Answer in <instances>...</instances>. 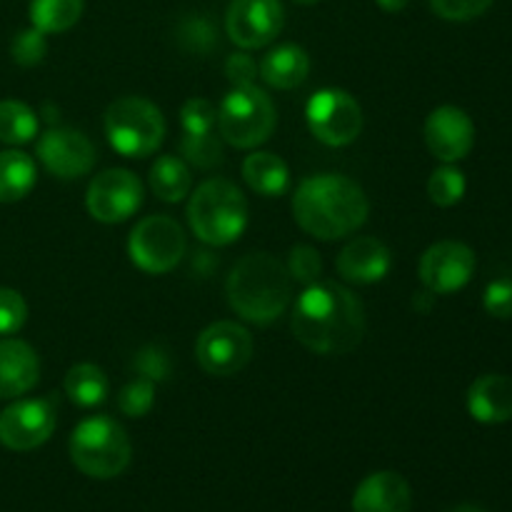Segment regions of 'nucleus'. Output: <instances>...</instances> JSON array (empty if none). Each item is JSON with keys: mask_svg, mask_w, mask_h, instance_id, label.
<instances>
[{"mask_svg": "<svg viewBox=\"0 0 512 512\" xmlns=\"http://www.w3.org/2000/svg\"><path fill=\"white\" fill-rule=\"evenodd\" d=\"M293 333L308 350L345 355L365 335V308L340 283H313L295 303Z\"/></svg>", "mask_w": 512, "mask_h": 512, "instance_id": "obj_1", "label": "nucleus"}, {"mask_svg": "<svg viewBox=\"0 0 512 512\" xmlns=\"http://www.w3.org/2000/svg\"><path fill=\"white\" fill-rule=\"evenodd\" d=\"M368 198L345 175H313L293 195V215L305 233L318 240H338L355 233L368 220Z\"/></svg>", "mask_w": 512, "mask_h": 512, "instance_id": "obj_2", "label": "nucleus"}, {"mask_svg": "<svg viewBox=\"0 0 512 512\" xmlns=\"http://www.w3.org/2000/svg\"><path fill=\"white\" fill-rule=\"evenodd\" d=\"M230 308L248 323H273L288 310L293 278L278 258L268 253H250L238 260L228 285Z\"/></svg>", "mask_w": 512, "mask_h": 512, "instance_id": "obj_3", "label": "nucleus"}, {"mask_svg": "<svg viewBox=\"0 0 512 512\" xmlns=\"http://www.w3.org/2000/svg\"><path fill=\"white\" fill-rule=\"evenodd\" d=\"M188 223L208 245H230L248 225V203L230 180H205L188 203Z\"/></svg>", "mask_w": 512, "mask_h": 512, "instance_id": "obj_4", "label": "nucleus"}, {"mask_svg": "<svg viewBox=\"0 0 512 512\" xmlns=\"http://www.w3.org/2000/svg\"><path fill=\"white\" fill-rule=\"evenodd\" d=\"M133 455L128 433L108 415L83 420L70 435V460L83 475L110 480L123 473Z\"/></svg>", "mask_w": 512, "mask_h": 512, "instance_id": "obj_5", "label": "nucleus"}, {"mask_svg": "<svg viewBox=\"0 0 512 512\" xmlns=\"http://www.w3.org/2000/svg\"><path fill=\"white\" fill-rule=\"evenodd\" d=\"M105 135L125 158H148L165 138V118L150 100L128 95L105 110Z\"/></svg>", "mask_w": 512, "mask_h": 512, "instance_id": "obj_6", "label": "nucleus"}, {"mask_svg": "<svg viewBox=\"0 0 512 512\" xmlns=\"http://www.w3.org/2000/svg\"><path fill=\"white\" fill-rule=\"evenodd\" d=\"M275 105L255 85L235 88L218 108V130L225 143L235 148H255L275 130Z\"/></svg>", "mask_w": 512, "mask_h": 512, "instance_id": "obj_7", "label": "nucleus"}, {"mask_svg": "<svg viewBox=\"0 0 512 512\" xmlns=\"http://www.w3.org/2000/svg\"><path fill=\"white\" fill-rule=\"evenodd\" d=\"M128 255L143 273H170L185 255L183 228L168 215L143 218L130 233Z\"/></svg>", "mask_w": 512, "mask_h": 512, "instance_id": "obj_8", "label": "nucleus"}, {"mask_svg": "<svg viewBox=\"0 0 512 512\" xmlns=\"http://www.w3.org/2000/svg\"><path fill=\"white\" fill-rule=\"evenodd\" d=\"M308 128L320 143L340 145L353 143L363 130V110L358 100L340 88H323L308 100L305 108Z\"/></svg>", "mask_w": 512, "mask_h": 512, "instance_id": "obj_9", "label": "nucleus"}, {"mask_svg": "<svg viewBox=\"0 0 512 512\" xmlns=\"http://www.w3.org/2000/svg\"><path fill=\"white\" fill-rule=\"evenodd\" d=\"M195 355L205 373L228 378V375L240 373L253 358V335L243 325L220 320L200 333Z\"/></svg>", "mask_w": 512, "mask_h": 512, "instance_id": "obj_10", "label": "nucleus"}, {"mask_svg": "<svg viewBox=\"0 0 512 512\" xmlns=\"http://www.w3.org/2000/svg\"><path fill=\"white\" fill-rule=\"evenodd\" d=\"M55 403L50 398L18 400L0 413V445L15 453L40 448L55 430Z\"/></svg>", "mask_w": 512, "mask_h": 512, "instance_id": "obj_11", "label": "nucleus"}, {"mask_svg": "<svg viewBox=\"0 0 512 512\" xmlns=\"http://www.w3.org/2000/svg\"><path fill=\"white\" fill-rule=\"evenodd\" d=\"M143 203V183L125 168L100 173L88 185L85 208L100 223H123Z\"/></svg>", "mask_w": 512, "mask_h": 512, "instance_id": "obj_12", "label": "nucleus"}, {"mask_svg": "<svg viewBox=\"0 0 512 512\" xmlns=\"http://www.w3.org/2000/svg\"><path fill=\"white\" fill-rule=\"evenodd\" d=\"M285 10L280 0H233L225 15L230 40L245 50L265 48L280 35Z\"/></svg>", "mask_w": 512, "mask_h": 512, "instance_id": "obj_13", "label": "nucleus"}, {"mask_svg": "<svg viewBox=\"0 0 512 512\" xmlns=\"http://www.w3.org/2000/svg\"><path fill=\"white\" fill-rule=\"evenodd\" d=\"M475 273V253L458 240L430 245L420 258V280L433 295L458 293Z\"/></svg>", "mask_w": 512, "mask_h": 512, "instance_id": "obj_14", "label": "nucleus"}, {"mask_svg": "<svg viewBox=\"0 0 512 512\" xmlns=\"http://www.w3.org/2000/svg\"><path fill=\"white\" fill-rule=\"evenodd\" d=\"M38 158L55 178L73 180L90 173L95 165V148L80 130L50 128L38 140Z\"/></svg>", "mask_w": 512, "mask_h": 512, "instance_id": "obj_15", "label": "nucleus"}, {"mask_svg": "<svg viewBox=\"0 0 512 512\" xmlns=\"http://www.w3.org/2000/svg\"><path fill=\"white\" fill-rule=\"evenodd\" d=\"M425 143L428 150L443 163H458L473 150L475 125L465 110L443 105L425 120Z\"/></svg>", "mask_w": 512, "mask_h": 512, "instance_id": "obj_16", "label": "nucleus"}, {"mask_svg": "<svg viewBox=\"0 0 512 512\" xmlns=\"http://www.w3.org/2000/svg\"><path fill=\"white\" fill-rule=\"evenodd\" d=\"M390 265H393V255L388 245L380 243L378 238H355L338 255V273L348 283L358 285L383 280L390 273Z\"/></svg>", "mask_w": 512, "mask_h": 512, "instance_id": "obj_17", "label": "nucleus"}, {"mask_svg": "<svg viewBox=\"0 0 512 512\" xmlns=\"http://www.w3.org/2000/svg\"><path fill=\"white\" fill-rule=\"evenodd\" d=\"M413 493L403 475L373 473L358 485L353 495V512H410Z\"/></svg>", "mask_w": 512, "mask_h": 512, "instance_id": "obj_18", "label": "nucleus"}, {"mask_svg": "<svg viewBox=\"0 0 512 512\" xmlns=\"http://www.w3.org/2000/svg\"><path fill=\"white\" fill-rule=\"evenodd\" d=\"M40 360L28 343L15 338L0 340V400L18 398L35 388Z\"/></svg>", "mask_w": 512, "mask_h": 512, "instance_id": "obj_19", "label": "nucleus"}, {"mask_svg": "<svg viewBox=\"0 0 512 512\" xmlns=\"http://www.w3.org/2000/svg\"><path fill=\"white\" fill-rule=\"evenodd\" d=\"M468 410L478 423H508L512 418V378L500 373L480 375L468 390Z\"/></svg>", "mask_w": 512, "mask_h": 512, "instance_id": "obj_20", "label": "nucleus"}, {"mask_svg": "<svg viewBox=\"0 0 512 512\" xmlns=\"http://www.w3.org/2000/svg\"><path fill=\"white\" fill-rule=\"evenodd\" d=\"M310 58L300 45L285 43L270 50L260 63V78L278 90H293L308 80Z\"/></svg>", "mask_w": 512, "mask_h": 512, "instance_id": "obj_21", "label": "nucleus"}, {"mask_svg": "<svg viewBox=\"0 0 512 512\" xmlns=\"http://www.w3.org/2000/svg\"><path fill=\"white\" fill-rule=\"evenodd\" d=\"M243 178L255 193L265 195V198L283 195L290 183L288 165H285L275 153L248 155L243 163Z\"/></svg>", "mask_w": 512, "mask_h": 512, "instance_id": "obj_22", "label": "nucleus"}, {"mask_svg": "<svg viewBox=\"0 0 512 512\" xmlns=\"http://www.w3.org/2000/svg\"><path fill=\"white\" fill-rule=\"evenodd\" d=\"M35 163L30 155L20 150H3L0 153V203H18L33 190Z\"/></svg>", "mask_w": 512, "mask_h": 512, "instance_id": "obj_23", "label": "nucleus"}, {"mask_svg": "<svg viewBox=\"0 0 512 512\" xmlns=\"http://www.w3.org/2000/svg\"><path fill=\"white\" fill-rule=\"evenodd\" d=\"M108 390V375L103 373V368H98L93 363L75 365L65 375V393L80 408H95V405H100L108 398Z\"/></svg>", "mask_w": 512, "mask_h": 512, "instance_id": "obj_24", "label": "nucleus"}, {"mask_svg": "<svg viewBox=\"0 0 512 512\" xmlns=\"http://www.w3.org/2000/svg\"><path fill=\"white\" fill-rule=\"evenodd\" d=\"M190 185H193V178H190L188 165L175 155H163L150 168V188L165 203L183 200L190 193Z\"/></svg>", "mask_w": 512, "mask_h": 512, "instance_id": "obj_25", "label": "nucleus"}, {"mask_svg": "<svg viewBox=\"0 0 512 512\" xmlns=\"http://www.w3.org/2000/svg\"><path fill=\"white\" fill-rule=\"evenodd\" d=\"M83 15V0H30L33 28L50 33H65Z\"/></svg>", "mask_w": 512, "mask_h": 512, "instance_id": "obj_26", "label": "nucleus"}, {"mask_svg": "<svg viewBox=\"0 0 512 512\" xmlns=\"http://www.w3.org/2000/svg\"><path fill=\"white\" fill-rule=\"evenodd\" d=\"M38 135V118L20 100L0 103V143L23 145Z\"/></svg>", "mask_w": 512, "mask_h": 512, "instance_id": "obj_27", "label": "nucleus"}, {"mask_svg": "<svg viewBox=\"0 0 512 512\" xmlns=\"http://www.w3.org/2000/svg\"><path fill=\"white\" fill-rule=\"evenodd\" d=\"M180 153L188 163L198 165V168H215L225 160L223 140L213 133H185L183 140H180Z\"/></svg>", "mask_w": 512, "mask_h": 512, "instance_id": "obj_28", "label": "nucleus"}, {"mask_svg": "<svg viewBox=\"0 0 512 512\" xmlns=\"http://www.w3.org/2000/svg\"><path fill=\"white\" fill-rule=\"evenodd\" d=\"M465 175L460 173L455 165L445 163L443 168L435 170L428 180V195L435 205L440 208H450V205L460 203L465 195Z\"/></svg>", "mask_w": 512, "mask_h": 512, "instance_id": "obj_29", "label": "nucleus"}, {"mask_svg": "<svg viewBox=\"0 0 512 512\" xmlns=\"http://www.w3.org/2000/svg\"><path fill=\"white\" fill-rule=\"evenodd\" d=\"M45 53H48V40H45L43 30L38 28L20 30L13 43H10V55L23 68H33V65L43 63Z\"/></svg>", "mask_w": 512, "mask_h": 512, "instance_id": "obj_30", "label": "nucleus"}, {"mask_svg": "<svg viewBox=\"0 0 512 512\" xmlns=\"http://www.w3.org/2000/svg\"><path fill=\"white\" fill-rule=\"evenodd\" d=\"M180 123L190 135L213 133V128L218 125V108L205 98H190L180 110Z\"/></svg>", "mask_w": 512, "mask_h": 512, "instance_id": "obj_31", "label": "nucleus"}, {"mask_svg": "<svg viewBox=\"0 0 512 512\" xmlns=\"http://www.w3.org/2000/svg\"><path fill=\"white\" fill-rule=\"evenodd\" d=\"M153 400H155L153 380L138 378L120 390L118 408L123 410L125 415H130V418H143V415L153 408Z\"/></svg>", "mask_w": 512, "mask_h": 512, "instance_id": "obj_32", "label": "nucleus"}, {"mask_svg": "<svg viewBox=\"0 0 512 512\" xmlns=\"http://www.w3.org/2000/svg\"><path fill=\"white\" fill-rule=\"evenodd\" d=\"M320 270H323V263H320L318 250L310 248V245H295V248L290 250V258H288L290 278L298 280V283H303L305 288H308V285L318 283Z\"/></svg>", "mask_w": 512, "mask_h": 512, "instance_id": "obj_33", "label": "nucleus"}, {"mask_svg": "<svg viewBox=\"0 0 512 512\" xmlns=\"http://www.w3.org/2000/svg\"><path fill=\"white\" fill-rule=\"evenodd\" d=\"M28 320V305L13 288H0V335H13Z\"/></svg>", "mask_w": 512, "mask_h": 512, "instance_id": "obj_34", "label": "nucleus"}, {"mask_svg": "<svg viewBox=\"0 0 512 512\" xmlns=\"http://www.w3.org/2000/svg\"><path fill=\"white\" fill-rule=\"evenodd\" d=\"M435 13L445 20H473L493 5V0H430Z\"/></svg>", "mask_w": 512, "mask_h": 512, "instance_id": "obj_35", "label": "nucleus"}, {"mask_svg": "<svg viewBox=\"0 0 512 512\" xmlns=\"http://www.w3.org/2000/svg\"><path fill=\"white\" fill-rule=\"evenodd\" d=\"M483 305L493 318H512V278H498L485 288Z\"/></svg>", "mask_w": 512, "mask_h": 512, "instance_id": "obj_36", "label": "nucleus"}, {"mask_svg": "<svg viewBox=\"0 0 512 512\" xmlns=\"http://www.w3.org/2000/svg\"><path fill=\"white\" fill-rule=\"evenodd\" d=\"M215 35L218 33H215L213 23L205 18H190L188 23L183 25V30H180V38H183V43L188 45L190 50H198V53H208V50L218 43V38H215Z\"/></svg>", "mask_w": 512, "mask_h": 512, "instance_id": "obj_37", "label": "nucleus"}, {"mask_svg": "<svg viewBox=\"0 0 512 512\" xmlns=\"http://www.w3.org/2000/svg\"><path fill=\"white\" fill-rule=\"evenodd\" d=\"M135 368L140 370V378L148 380H163L170 373V358L165 350H160L158 345H150V348L140 350L138 358H135Z\"/></svg>", "mask_w": 512, "mask_h": 512, "instance_id": "obj_38", "label": "nucleus"}, {"mask_svg": "<svg viewBox=\"0 0 512 512\" xmlns=\"http://www.w3.org/2000/svg\"><path fill=\"white\" fill-rule=\"evenodd\" d=\"M225 75H228L235 88H245V85H253L255 75H258V65L248 53H235L225 63Z\"/></svg>", "mask_w": 512, "mask_h": 512, "instance_id": "obj_39", "label": "nucleus"}, {"mask_svg": "<svg viewBox=\"0 0 512 512\" xmlns=\"http://www.w3.org/2000/svg\"><path fill=\"white\" fill-rule=\"evenodd\" d=\"M408 3L410 0H378L380 8L388 10V13H400V10H403Z\"/></svg>", "mask_w": 512, "mask_h": 512, "instance_id": "obj_40", "label": "nucleus"}, {"mask_svg": "<svg viewBox=\"0 0 512 512\" xmlns=\"http://www.w3.org/2000/svg\"><path fill=\"white\" fill-rule=\"evenodd\" d=\"M448 512H485V510L478 508V505H455V508H450Z\"/></svg>", "mask_w": 512, "mask_h": 512, "instance_id": "obj_41", "label": "nucleus"}, {"mask_svg": "<svg viewBox=\"0 0 512 512\" xmlns=\"http://www.w3.org/2000/svg\"><path fill=\"white\" fill-rule=\"evenodd\" d=\"M295 3H300V5H313V3H320V0H295Z\"/></svg>", "mask_w": 512, "mask_h": 512, "instance_id": "obj_42", "label": "nucleus"}]
</instances>
